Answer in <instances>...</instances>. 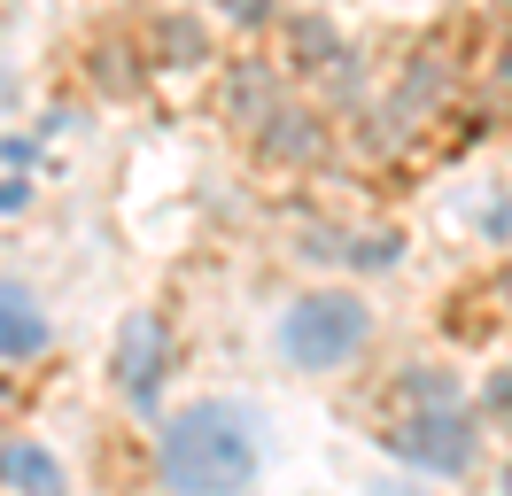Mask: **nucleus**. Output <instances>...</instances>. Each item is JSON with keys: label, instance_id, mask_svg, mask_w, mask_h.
<instances>
[{"label": "nucleus", "instance_id": "f257e3e1", "mask_svg": "<svg viewBox=\"0 0 512 496\" xmlns=\"http://www.w3.org/2000/svg\"><path fill=\"white\" fill-rule=\"evenodd\" d=\"M256 481V419L241 403H194L163 427V489L171 496H241Z\"/></svg>", "mask_w": 512, "mask_h": 496}, {"label": "nucleus", "instance_id": "f03ea898", "mask_svg": "<svg viewBox=\"0 0 512 496\" xmlns=\"http://www.w3.org/2000/svg\"><path fill=\"white\" fill-rule=\"evenodd\" d=\"M365 334H373V318H365V303L357 295H303V303L288 310V357L295 365H311V372H326V365H350L357 349H365Z\"/></svg>", "mask_w": 512, "mask_h": 496}, {"label": "nucleus", "instance_id": "7ed1b4c3", "mask_svg": "<svg viewBox=\"0 0 512 496\" xmlns=\"http://www.w3.org/2000/svg\"><path fill=\"white\" fill-rule=\"evenodd\" d=\"M39 341H47V326H39V310L24 287H0V349L8 357H32Z\"/></svg>", "mask_w": 512, "mask_h": 496}, {"label": "nucleus", "instance_id": "20e7f679", "mask_svg": "<svg viewBox=\"0 0 512 496\" xmlns=\"http://www.w3.org/2000/svg\"><path fill=\"white\" fill-rule=\"evenodd\" d=\"M0 481H24V489L55 496V465H47V458H32V450H0Z\"/></svg>", "mask_w": 512, "mask_h": 496}]
</instances>
